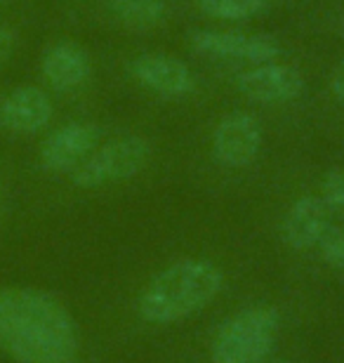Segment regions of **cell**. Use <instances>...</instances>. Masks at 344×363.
<instances>
[{
	"label": "cell",
	"mask_w": 344,
	"mask_h": 363,
	"mask_svg": "<svg viewBox=\"0 0 344 363\" xmlns=\"http://www.w3.org/2000/svg\"><path fill=\"white\" fill-rule=\"evenodd\" d=\"M0 350L17 363H78L80 357L69 309L33 288H0Z\"/></svg>",
	"instance_id": "1"
},
{
	"label": "cell",
	"mask_w": 344,
	"mask_h": 363,
	"mask_svg": "<svg viewBox=\"0 0 344 363\" xmlns=\"http://www.w3.org/2000/svg\"><path fill=\"white\" fill-rule=\"evenodd\" d=\"M224 274L208 259H179L146 283L137 300L144 321L167 325L206 309L222 293Z\"/></svg>",
	"instance_id": "2"
},
{
	"label": "cell",
	"mask_w": 344,
	"mask_h": 363,
	"mask_svg": "<svg viewBox=\"0 0 344 363\" xmlns=\"http://www.w3.org/2000/svg\"><path fill=\"white\" fill-rule=\"evenodd\" d=\"M281 318L274 307L245 309L217 330L210 347L212 363H262L272 354Z\"/></svg>",
	"instance_id": "3"
},
{
	"label": "cell",
	"mask_w": 344,
	"mask_h": 363,
	"mask_svg": "<svg viewBox=\"0 0 344 363\" xmlns=\"http://www.w3.org/2000/svg\"><path fill=\"white\" fill-rule=\"evenodd\" d=\"M151 144L139 135H128L97 147L73 170V184L80 189H99L135 177L149 163Z\"/></svg>",
	"instance_id": "4"
},
{
	"label": "cell",
	"mask_w": 344,
	"mask_h": 363,
	"mask_svg": "<svg viewBox=\"0 0 344 363\" xmlns=\"http://www.w3.org/2000/svg\"><path fill=\"white\" fill-rule=\"evenodd\" d=\"M189 45L196 55L210 57V60L226 62H248V64H265L274 62L281 55V45L265 33H240V31H194Z\"/></svg>",
	"instance_id": "5"
},
{
	"label": "cell",
	"mask_w": 344,
	"mask_h": 363,
	"mask_svg": "<svg viewBox=\"0 0 344 363\" xmlns=\"http://www.w3.org/2000/svg\"><path fill=\"white\" fill-rule=\"evenodd\" d=\"M262 149V125L253 113L231 111L215 125L212 156L224 168H248Z\"/></svg>",
	"instance_id": "6"
},
{
	"label": "cell",
	"mask_w": 344,
	"mask_h": 363,
	"mask_svg": "<svg viewBox=\"0 0 344 363\" xmlns=\"http://www.w3.org/2000/svg\"><path fill=\"white\" fill-rule=\"evenodd\" d=\"M236 90L257 104H288L304 92V78L295 67L265 62L238 74Z\"/></svg>",
	"instance_id": "7"
},
{
	"label": "cell",
	"mask_w": 344,
	"mask_h": 363,
	"mask_svg": "<svg viewBox=\"0 0 344 363\" xmlns=\"http://www.w3.org/2000/svg\"><path fill=\"white\" fill-rule=\"evenodd\" d=\"M130 74L142 88L160 94V97H187L196 90L192 69L177 57L163 52L139 55L130 62Z\"/></svg>",
	"instance_id": "8"
},
{
	"label": "cell",
	"mask_w": 344,
	"mask_h": 363,
	"mask_svg": "<svg viewBox=\"0 0 344 363\" xmlns=\"http://www.w3.org/2000/svg\"><path fill=\"white\" fill-rule=\"evenodd\" d=\"M99 144V128L92 123H69L43 142L40 165L50 172L76 170Z\"/></svg>",
	"instance_id": "9"
},
{
	"label": "cell",
	"mask_w": 344,
	"mask_h": 363,
	"mask_svg": "<svg viewBox=\"0 0 344 363\" xmlns=\"http://www.w3.org/2000/svg\"><path fill=\"white\" fill-rule=\"evenodd\" d=\"M333 227V213L321 196H302L290 206L283 217L281 236L292 250H311Z\"/></svg>",
	"instance_id": "10"
},
{
	"label": "cell",
	"mask_w": 344,
	"mask_h": 363,
	"mask_svg": "<svg viewBox=\"0 0 344 363\" xmlns=\"http://www.w3.org/2000/svg\"><path fill=\"white\" fill-rule=\"evenodd\" d=\"M40 71L50 88L71 92L90 81L92 62L83 45L73 40H60L45 50L40 60Z\"/></svg>",
	"instance_id": "11"
},
{
	"label": "cell",
	"mask_w": 344,
	"mask_h": 363,
	"mask_svg": "<svg viewBox=\"0 0 344 363\" xmlns=\"http://www.w3.org/2000/svg\"><path fill=\"white\" fill-rule=\"evenodd\" d=\"M52 118V101L48 92L24 85L10 92L0 104V125L17 135L40 133Z\"/></svg>",
	"instance_id": "12"
},
{
	"label": "cell",
	"mask_w": 344,
	"mask_h": 363,
	"mask_svg": "<svg viewBox=\"0 0 344 363\" xmlns=\"http://www.w3.org/2000/svg\"><path fill=\"white\" fill-rule=\"evenodd\" d=\"M109 14L133 31H153L167 21V0H106Z\"/></svg>",
	"instance_id": "13"
},
{
	"label": "cell",
	"mask_w": 344,
	"mask_h": 363,
	"mask_svg": "<svg viewBox=\"0 0 344 363\" xmlns=\"http://www.w3.org/2000/svg\"><path fill=\"white\" fill-rule=\"evenodd\" d=\"M269 0H199V10L210 19L245 21L267 10Z\"/></svg>",
	"instance_id": "14"
},
{
	"label": "cell",
	"mask_w": 344,
	"mask_h": 363,
	"mask_svg": "<svg viewBox=\"0 0 344 363\" xmlns=\"http://www.w3.org/2000/svg\"><path fill=\"white\" fill-rule=\"evenodd\" d=\"M316 248L321 252V259H323L328 267L344 272V227L328 229Z\"/></svg>",
	"instance_id": "15"
},
{
	"label": "cell",
	"mask_w": 344,
	"mask_h": 363,
	"mask_svg": "<svg viewBox=\"0 0 344 363\" xmlns=\"http://www.w3.org/2000/svg\"><path fill=\"white\" fill-rule=\"evenodd\" d=\"M321 199L331 208L333 215L344 217V170L335 168L321 182Z\"/></svg>",
	"instance_id": "16"
},
{
	"label": "cell",
	"mask_w": 344,
	"mask_h": 363,
	"mask_svg": "<svg viewBox=\"0 0 344 363\" xmlns=\"http://www.w3.org/2000/svg\"><path fill=\"white\" fill-rule=\"evenodd\" d=\"M12 50H14V33L10 28L0 26V67L12 57Z\"/></svg>",
	"instance_id": "17"
},
{
	"label": "cell",
	"mask_w": 344,
	"mask_h": 363,
	"mask_svg": "<svg viewBox=\"0 0 344 363\" xmlns=\"http://www.w3.org/2000/svg\"><path fill=\"white\" fill-rule=\"evenodd\" d=\"M331 90H333L335 97H338L342 104H344V60L340 62V67L335 69L333 81H331Z\"/></svg>",
	"instance_id": "18"
},
{
	"label": "cell",
	"mask_w": 344,
	"mask_h": 363,
	"mask_svg": "<svg viewBox=\"0 0 344 363\" xmlns=\"http://www.w3.org/2000/svg\"><path fill=\"white\" fill-rule=\"evenodd\" d=\"M3 3H7V0H0V5H3Z\"/></svg>",
	"instance_id": "19"
},
{
	"label": "cell",
	"mask_w": 344,
	"mask_h": 363,
	"mask_svg": "<svg viewBox=\"0 0 344 363\" xmlns=\"http://www.w3.org/2000/svg\"><path fill=\"white\" fill-rule=\"evenodd\" d=\"M276 363H283V361H276Z\"/></svg>",
	"instance_id": "20"
}]
</instances>
